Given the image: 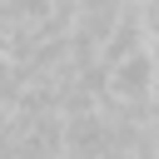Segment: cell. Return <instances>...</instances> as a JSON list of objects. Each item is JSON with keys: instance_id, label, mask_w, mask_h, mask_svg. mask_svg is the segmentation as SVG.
I'll use <instances>...</instances> for the list:
<instances>
[{"instance_id": "6da1fadb", "label": "cell", "mask_w": 159, "mask_h": 159, "mask_svg": "<svg viewBox=\"0 0 159 159\" xmlns=\"http://www.w3.org/2000/svg\"><path fill=\"white\" fill-rule=\"evenodd\" d=\"M139 30H144L149 50H159V0H139Z\"/></svg>"}]
</instances>
